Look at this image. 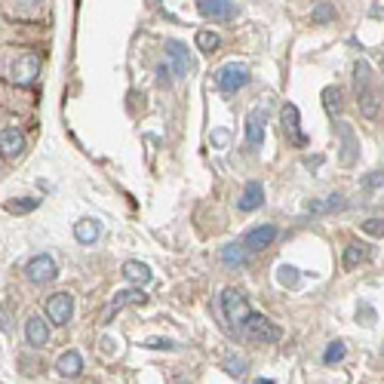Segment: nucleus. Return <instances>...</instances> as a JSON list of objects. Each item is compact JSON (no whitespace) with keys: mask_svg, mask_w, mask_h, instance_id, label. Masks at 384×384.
Here are the masks:
<instances>
[{"mask_svg":"<svg viewBox=\"0 0 384 384\" xmlns=\"http://www.w3.org/2000/svg\"><path fill=\"white\" fill-rule=\"evenodd\" d=\"M219 307H221V317H224V326L231 332H243V323L249 320V302L240 289H224L221 298H219Z\"/></svg>","mask_w":384,"mask_h":384,"instance_id":"obj_1","label":"nucleus"},{"mask_svg":"<svg viewBox=\"0 0 384 384\" xmlns=\"http://www.w3.org/2000/svg\"><path fill=\"white\" fill-rule=\"evenodd\" d=\"M353 80H357V96H360V111L363 117H378V89L372 87V71L366 62H357L353 68Z\"/></svg>","mask_w":384,"mask_h":384,"instance_id":"obj_2","label":"nucleus"},{"mask_svg":"<svg viewBox=\"0 0 384 384\" xmlns=\"http://www.w3.org/2000/svg\"><path fill=\"white\" fill-rule=\"evenodd\" d=\"M243 335L256 344H277L280 341V326L270 323L261 314H249V320L243 323Z\"/></svg>","mask_w":384,"mask_h":384,"instance_id":"obj_3","label":"nucleus"},{"mask_svg":"<svg viewBox=\"0 0 384 384\" xmlns=\"http://www.w3.org/2000/svg\"><path fill=\"white\" fill-rule=\"evenodd\" d=\"M249 83V68L246 65H240V62H228V65H221L219 71H215V87H219L221 92H237L243 89Z\"/></svg>","mask_w":384,"mask_h":384,"instance_id":"obj_4","label":"nucleus"},{"mask_svg":"<svg viewBox=\"0 0 384 384\" xmlns=\"http://www.w3.org/2000/svg\"><path fill=\"white\" fill-rule=\"evenodd\" d=\"M37 74H40V55L28 50L13 62V68H9V80L18 83V87H31V83L37 80Z\"/></svg>","mask_w":384,"mask_h":384,"instance_id":"obj_5","label":"nucleus"},{"mask_svg":"<svg viewBox=\"0 0 384 384\" xmlns=\"http://www.w3.org/2000/svg\"><path fill=\"white\" fill-rule=\"evenodd\" d=\"M25 277L31 280V283H37V286L53 283V280L59 277V265L53 261V256H46V252H40V256H34V258L25 265Z\"/></svg>","mask_w":384,"mask_h":384,"instance_id":"obj_6","label":"nucleus"},{"mask_svg":"<svg viewBox=\"0 0 384 384\" xmlns=\"http://www.w3.org/2000/svg\"><path fill=\"white\" fill-rule=\"evenodd\" d=\"M283 136H286V142L292 145V148H307V136H305V129H302V117H298V108L292 105V102H286L283 105Z\"/></svg>","mask_w":384,"mask_h":384,"instance_id":"obj_7","label":"nucleus"},{"mask_svg":"<svg viewBox=\"0 0 384 384\" xmlns=\"http://www.w3.org/2000/svg\"><path fill=\"white\" fill-rule=\"evenodd\" d=\"M74 317V295L71 292H55L46 302V320L55 326H65Z\"/></svg>","mask_w":384,"mask_h":384,"instance_id":"obj_8","label":"nucleus"},{"mask_svg":"<svg viewBox=\"0 0 384 384\" xmlns=\"http://www.w3.org/2000/svg\"><path fill=\"white\" fill-rule=\"evenodd\" d=\"M197 9H200L203 18H212V22H221V25L237 18L234 0H197Z\"/></svg>","mask_w":384,"mask_h":384,"instance_id":"obj_9","label":"nucleus"},{"mask_svg":"<svg viewBox=\"0 0 384 384\" xmlns=\"http://www.w3.org/2000/svg\"><path fill=\"white\" fill-rule=\"evenodd\" d=\"M277 228L274 224H258V228H252L246 231V237H243V246H246L249 252H261V249H268L270 243L277 240Z\"/></svg>","mask_w":384,"mask_h":384,"instance_id":"obj_10","label":"nucleus"},{"mask_svg":"<svg viewBox=\"0 0 384 384\" xmlns=\"http://www.w3.org/2000/svg\"><path fill=\"white\" fill-rule=\"evenodd\" d=\"M261 142H265V111L252 108L249 117H246V148L249 151H256Z\"/></svg>","mask_w":384,"mask_h":384,"instance_id":"obj_11","label":"nucleus"},{"mask_svg":"<svg viewBox=\"0 0 384 384\" xmlns=\"http://www.w3.org/2000/svg\"><path fill=\"white\" fill-rule=\"evenodd\" d=\"M22 151H25L22 129H16V126H4V129H0V154H4V157H18Z\"/></svg>","mask_w":384,"mask_h":384,"instance_id":"obj_12","label":"nucleus"},{"mask_svg":"<svg viewBox=\"0 0 384 384\" xmlns=\"http://www.w3.org/2000/svg\"><path fill=\"white\" fill-rule=\"evenodd\" d=\"M166 55L172 59V71H175V77H188V71H191L188 46L179 43V40H166Z\"/></svg>","mask_w":384,"mask_h":384,"instance_id":"obj_13","label":"nucleus"},{"mask_svg":"<svg viewBox=\"0 0 384 384\" xmlns=\"http://www.w3.org/2000/svg\"><path fill=\"white\" fill-rule=\"evenodd\" d=\"M25 339L31 348H43L46 341H50V326H46V320H40V317H28L25 320Z\"/></svg>","mask_w":384,"mask_h":384,"instance_id":"obj_14","label":"nucleus"},{"mask_svg":"<svg viewBox=\"0 0 384 384\" xmlns=\"http://www.w3.org/2000/svg\"><path fill=\"white\" fill-rule=\"evenodd\" d=\"M265 203V188H261V182H246V188H243V197H240V212H256L258 206Z\"/></svg>","mask_w":384,"mask_h":384,"instance_id":"obj_15","label":"nucleus"},{"mask_svg":"<svg viewBox=\"0 0 384 384\" xmlns=\"http://www.w3.org/2000/svg\"><path fill=\"white\" fill-rule=\"evenodd\" d=\"M142 302H145L142 289H124V292H117V295H114V302H111V305H108V311H105V323H108L117 311H124L126 305H142Z\"/></svg>","mask_w":384,"mask_h":384,"instance_id":"obj_16","label":"nucleus"},{"mask_svg":"<svg viewBox=\"0 0 384 384\" xmlns=\"http://www.w3.org/2000/svg\"><path fill=\"white\" fill-rule=\"evenodd\" d=\"M102 234V224L96 219H83L74 224V237H77V243H83V246H89V243H96Z\"/></svg>","mask_w":384,"mask_h":384,"instance_id":"obj_17","label":"nucleus"},{"mask_svg":"<svg viewBox=\"0 0 384 384\" xmlns=\"http://www.w3.org/2000/svg\"><path fill=\"white\" fill-rule=\"evenodd\" d=\"M55 366H59V372L62 375H68V378H77L80 372H83V357L77 351H65L62 357H59V363H55Z\"/></svg>","mask_w":384,"mask_h":384,"instance_id":"obj_18","label":"nucleus"},{"mask_svg":"<svg viewBox=\"0 0 384 384\" xmlns=\"http://www.w3.org/2000/svg\"><path fill=\"white\" fill-rule=\"evenodd\" d=\"M124 277L129 280V283H136V286H145V283H151V268H148L145 261H126Z\"/></svg>","mask_w":384,"mask_h":384,"instance_id":"obj_19","label":"nucleus"},{"mask_svg":"<svg viewBox=\"0 0 384 384\" xmlns=\"http://www.w3.org/2000/svg\"><path fill=\"white\" fill-rule=\"evenodd\" d=\"M311 215H323V212H335V209H344V200L339 194H332V197H326V200H311L305 206Z\"/></svg>","mask_w":384,"mask_h":384,"instance_id":"obj_20","label":"nucleus"},{"mask_svg":"<svg viewBox=\"0 0 384 384\" xmlns=\"http://www.w3.org/2000/svg\"><path fill=\"white\" fill-rule=\"evenodd\" d=\"M219 258H221L228 268H240L243 261H246V246H237V243H228V246H221Z\"/></svg>","mask_w":384,"mask_h":384,"instance_id":"obj_21","label":"nucleus"},{"mask_svg":"<svg viewBox=\"0 0 384 384\" xmlns=\"http://www.w3.org/2000/svg\"><path fill=\"white\" fill-rule=\"evenodd\" d=\"M339 133H341V142H344L341 160H344V163H353V154H357V138H353V133H351L348 124H339Z\"/></svg>","mask_w":384,"mask_h":384,"instance_id":"obj_22","label":"nucleus"},{"mask_svg":"<svg viewBox=\"0 0 384 384\" xmlns=\"http://www.w3.org/2000/svg\"><path fill=\"white\" fill-rule=\"evenodd\" d=\"M219 46H221V37L215 31H197V50H200V53L212 55Z\"/></svg>","mask_w":384,"mask_h":384,"instance_id":"obj_23","label":"nucleus"},{"mask_svg":"<svg viewBox=\"0 0 384 384\" xmlns=\"http://www.w3.org/2000/svg\"><path fill=\"white\" fill-rule=\"evenodd\" d=\"M298 280H302L298 268H292V265H280V268H277V283H280V286L295 289V286H298Z\"/></svg>","mask_w":384,"mask_h":384,"instance_id":"obj_24","label":"nucleus"},{"mask_svg":"<svg viewBox=\"0 0 384 384\" xmlns=\"http://www.w3.org/2000/svg\"><path fill=\"white\" fill-rule=\"evenodd\" d=\"M37 206H40V197H28V200H9V203H6V212L25 215V212H34Z\"/></svg>","mask_w":384,"mask_h":384,"instance_id":"obj_25","label":"nucleus"},{"mask_svg":"<svg viewBox=\"0 0 384 384\" xmlns=\"http://www.w3.org/2000/svg\"><path fill=\"white\" fill-rule=\"evenodd\" d=\"M332 18H335V6L320 0V4L314 6V13H311V22L314 25H326V22H332Z\"/></svg>","mask_w":384,"mask_h":384,"instance_id":"obj_26","label":"nucleus"},{"mask_svg":"<svg viewBox=\"0 0 384 384\" xmlns=\"http://www.w3.org/2000/svg\"><path fill=\"white\" fill-rule=\"evenodd\" d=\"M363 256H366V249L360 246V243H353V246H348L344 249V258H341V265H344V270H353L363 261Z\"/></svg>","mask_w":384,"mask_h":384,"instance_id":"obj_27","label":"nucleus"},{"mask_svg":"<svg viewBox=\"0 0 384 384\" xmlns=\"http://www.w3.org/2000/svg\"><path fill=\"white\" fill-rule=\"evenodd\" d=\"M344 353H348V351H344V344L341 341H332L329 348H326V353H323V363H326V366H335V363L344 360Z\"/></svg>","mask_w":384,"mask_h":384,"instance_id":"obj_28","label":"nucleus"},{"mask_svg":"<svg viewBox=\"0 0 384 384\" xmlns=\"http://www.w3.org/2000/svg\"><path fill=\"white\" fill-rule=\"evenodd\" d=\"M323 102H326V111L329 114H335V111H341V92L339 89H323Z\"/></svg>","mask_w":384,"mask_h":384,"instance_id":"obj_29","label":"nucleus"},{"mask_svg":"<svg viewBox=\"0 0 384 384\" xmlns=\"http://www.w3.org/2000/svg\"><path fill=\"white\" fill-rule=\"evenodd\" d=\"M224 372H231V375H243L246 372V360H240V357H231V360H224Z\"/></svg>","mask_w":384,"mask_h":384,"instance_id":"obj_30","label":"nucleus"},{"mask_svg":"<svg viewBox=\"0 0 384 384\" xmlns=\"http://www.w3.org/2000/svg\"><path fill=\"white\" fill-rule=\"evenodd\" d=\"M145 348H151V351H175L179 344L170 341V339H148V341H145Z\"/></svg>","mask_w":384,"mask_h":384,"instance_id":"obj_31","label":"nucleus"},{"mask_svg":"<svg viewBox=\"0 0 384 384\" xmlns=\"http://www.w3.org/2000/svg\"><path fill=\"white\" fill-rule=\"evenodd\" d=\"M363 231L372 234V237H384V219H369V221H363Z\"/></svg>","mask_w":384,"mask_h":384,"instance_id":"obj_32","label":"nucleus"},{"mask_svg":"<svg viewBox=\"0 0 384 384\" xmlns=\"http://www.w3.org/2000/svg\"><path fill=\"white\" fill-rule=\"evenodd\" d=\"M384 185V172H372V175H366V179H363V188H381Z\"/></svg>","mask_w":384,"mask_h":384,"instance_id":"obj_33","label":"nucleus"},{"mask_svg":"<svg viewBox=\"0 0 384 384\" xmlns=\"http://www.w3.org/2000/svg\"><path fill=\"white\" fill-rule=\"evenodd\" d=\"M228 133H224V129H219V133H212V145H219V148H224V145H228Z\"/></svg>","mask_w":384,"mask_h":384,"instance_id":"obj_34","label":"nucleus"},{"mask_svg":"<svg viewBox=\"0 0 384 384\" xmlns=\"http://www.w3.org/2000/svg\"><path fill=\"white\" fill-rule=\"evenodd\" d=\"M16 4H18V6H40L43 0H16Z\"/></svg>","mask_w":384,"mask_h":384,"instance_id":"obj_35","label":"nucleus"},{"mask_svg":"<svg viewBox=\"0 0 384 384\" xmlns=\"http://www.w3.org/2000/svg\"><path fill=\"white\" fill-rule=\"evenodd\" d=\"M256 384H277V381H270V378H258Z\"/></svg>","mask_w":384,"mask_h":384,"instance_id":"obj_36","label":"nucleus"}]
</instances>
